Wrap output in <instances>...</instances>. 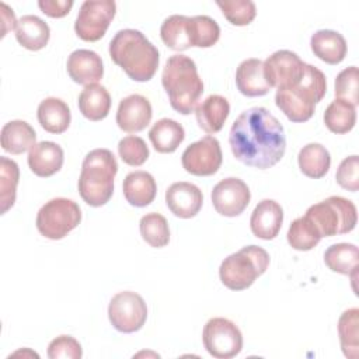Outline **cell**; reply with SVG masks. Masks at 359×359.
Segmentation results:
<instances>
[{
    "mask_svg": "<svg viewBox=\"0 0 359 359\" xmlns=\"http://www.w3.org/2000/svg\"><path fill=\"white\" fill-rule=\"evenodd\" d=\"M325 93V74L318 67L306 63L304 73L296 84L276 90L275 104L289 121L300 123L314 115L316 105L324 98Z\"/></svg>",
    "mask_w": 359,
    "mask_h": 359,
    "instance_id": "3",
    "label": "cell"
},
{
    "mask_svg": "<svg viewBox=\"0 0 359 359\" xmlns=\"http://www.w3.org/2000/svg\"><path fill=\"white\" fill-rule=\"evenodd\" d=\"M160 36L163 42L172 50L182 52L189 49L192 46L189 17L180 14L167 17L160 27Z\"/></svg>",
    "mask_w": 359,
    "mask_h": 359,
    "instance_id": "30",
    "label": "cell"
},
{
    "mask_svg": "<svg viewBox=\"0 0 359 359\" xmlns=\"http://www.w3.org/2000/svg\"><path fill=\"white\" fill-rule=\"evenodd\" d=\"M283 223V209L273 199H262L254 208L250 217V227L255 237L261 240L275 238Z\"/></svg>",
    "mask_w": 359,
    "mask_h": 359,
    "instance_id": "18",
    "label": "cell"
},
{
    "mask_svg": "<svg viewBox=\"0 0 359 359\" xmlns=\"http://www.w3.org/2000/svg\"><path fill=\"white\" fill-rule=\"evenodd\" d=\"M81 222L80 206L67 198L48 201L36 213V229L49 240H60Z\"/></svg>",
    "mask_w": 359,
    "mask_h": 359,
    "instance_id": "8",
    "label": "cell"
},
{
    "mask_svg": "<svg viewBox=\"0 0 359 359\" xmlns=\"http://www.w3.org/2000/svg\"><path fill=\"white\" fill-rule=\"evenodd\" d=\"M118 172L115 156L108 149H94L86 154L79 177V194L93 206H104L114 194V178Z\"/></svg>",
    "mask_w": 359,
    "mask_h": 359,
    "instance_id": "5",
    "label": "cell"
},
{
    "mask_svg": "<svg viewBox=\"0 0 359 359\" xmlns=\"http://www.w3.org/2000/svg\"><path fill=\"white\" fill-rule=\"evenodd\" d=\"M310 48L313 53L328 65L341 63L348 52L345 38L332 29H318L310 38Z\"/></svg>",
    "mask_w": 359,
    "mask_h": 359,
    "instance_id": "21",
    "label": "cell"
},
{
    "mask_svg": "<svg viewBox=\"0 0 359 359\" xmlns=\"http://www.w3.org/2000/svg\"><path fill=\"white\" fill-rule=\"evenodd\" d=\"M63 160V149L57 143L49 140L35 143L29 149L27 157L31 171L42 178H48L56 174L62 168Z\"/></svg>",
    "mask_w": 359,
    "mask_h": 359,
    "instance_id": "19",
    "label": "cell"
},
{
    "mask_svg": "<svg viewBox=\"0 0 359 359\" xmlns=\"http://www.w3.org/2000/svg\"><path fill=\"white\" fill-rule=\"evenodd\" d=\"M269 265V254L259 245H245L223 259L219 268L222 283L230 290H244L261 276Z\"/></svg>",
    "mask_w": 359,
    "mask_h": 359,
    "instance_id": "6",
    "label": "cell"
},
{
    "mask_svg": "<svg viewBox=\"0 0 359 359\" xmlns=\"http://www.w3.org/2000/svg\"><path fill=\"white\" fill-rule=\"evenodd\" d=\"M0 7H1V20H3L1 36H4L8 29H15L17 20H15V15H14L13 10L6 3H1Z\"/></svg>",
    "mask_w": 359,
    "mask_h": 359,
    "instance_id": "44",
    "label": "cell"
},
{
    "mask_svg": "<svg viewBox=\"0 0 359 359\" xmlns=\"http://www.w3.org/2000/svg\"><path fill=\"white\" fill-rule=\"evenodd\" d=\"M122 191L129 205L136 208H144L154 201L157 185L150 172L137 170L129 172L125 177Z\"/></svg>",
    "mask_w": 359,
    "mask_h": 359,
    "instance_id": "22",
    "label": "cell"
},
{
    "mask_svg": "<svg viewBox=\"0 0 359 359\" xmlns=\"http://www.w3.org/2000/svg\"><path fill=\"white\" fill-rule=\"evenodd\" d=\"M189 28L192 46L210 48L220 38V27L209 15L189 17Z\"/></svg>",
    "mask_w": 359,
    "mask_h": 359,
    "instance_id": "37",
    "label": "cell"
},
{
    "mask_svg": "<svg viewBox=\"0 0 359 359\" xmlns=\"http://www.w3.org/2000/svg\"><path fill=\"white\" fill-rule=\"evenodd\" d=\"M324 123L332 133L344 135L356 123V109L352 104L335 98L324 112Z\"/></svg>",
    "mask_w": 359,
    "mask_h": 359,
    "instance_id": "33",
    "label": "cell"
},
{
    "mask_svg": "<svg viewBox=\"0 0 359 359\" xmlns=\"http://www.w3.org/2000/svg\"><path fill=\"white\" fill-rule=\"evenodd\" d=\"M142 238L154 248L165 247L170 243V227L167 219L156 212L144 215L139 222Z\"/></svg>",
    "mask_w": 359,
    "mask_h": 359,
    "instance_id": "36",
    "label": "cell"
},
{
    "mask_svg": "<svg viewBox=\"0 0 359 359\" xmlns=\"http://www.w3.org/2000/svg\"><path fill=\"white\" fill-rule=\"evenodd\" d=\"M229 143L240 163L258 170L276 165L286 150L282 123L264 107L248 108L237 116L229 133Z\"/></svg>",
    "mask_w": 359,
    "mask_h": 359,
    "instance_id": "1",
    "label": "cell"
},
{
    "mask_svg": "<svg viewBox=\"0 0 359 359\" xmlns=\"http://www.w3.org/2000/svg\"><path fill=\"white\" fill-rule=\"evenodd\" d=\"M149 139L158 153H174L185 139V130L174 119H158L149 130Z\"/></svg>",
    "mask_w": 359,
    "mask_h": 359,
    "instance_id": "28",
    "label": "cell"
},
{
    "mask_svg": "<svg viewBox=\"0 0 359 359\" xmlns=\"http://www.w3.org/2000/svg\"><path fill=\"white\" fill-rule=\"evenodd\" d=\"M236 86L245 97H262L271 91L264 74V62L261 59H245L236 70Z\"/></svg>",
    "mask_w": 359,
    "mask_h": 359,
    "instance_id": "20",
    "label": "cell"
},
{
    "mask_svg": "<svg viewBox=\"0 0 359 359\" xmlns=\"http://www.w3.org/2000/svg\"><path fill=\"white\" fill-rule=\"evenodd\" d=\"M77 102L81 115L93 122L107 118L111 109V95L108 90L98 83L86 86L81 90Z\"/></svg>",
    "mask_w": 359,
    "mask_h": 359,
    "instance_id": "26",
    "label": "cell"
},
{
    "mask_svg": "<svg viewBox=\"0 0 359 359\" xmlns=\"http://www.w3.org/2000/svg\"><path fill=\"white\" fill-rule=\"evenodd\" d=\"M109 56L133 81H149L157 72L160 56L157 48L137 29L126 28L109 42Z\"/></svg>",
    "mask_w": 359,
    "mask_h": 359,
    "instance_id": "2",
    "label": "cell"
},
{
    "mask_svg": "<svg viewBox=\"0 0 359 359\" xmlns=\"http://www.w3.org/2000/svg\"><path fill=\"white\" fill-rule=\"evenodd\" d=\"M50 38L49 25L38 15L27 14L17 21L15 39L28 50L43 49Z\"/></svg>",
    "mask_w": 359,
    "mask_h": 359,
    "instance_id": "25",
    "label": "cell"
},
{
    "mask_svg": "<svg viewBox=\"0 0 359 359\" xmlns=\"http://www.w3.org/2000/svg\"><path fill=\"white\" fill-rule=\"evenodd\" d=\"M359 310L356 307L345 310L338 320V335L344 355L356 359L359 353Z\"/></svg>",
    "mask_w": 359,
    "mask_h": 359,
    "instance_id": "32",
    "label": "cell"
},
{
    "mask_svg": "<svg viewBox=\"0 0 359 359\" xmlns=\"http://www.w3.org/2000/svg\"><path fill=\"white\" fill-rule=\"evenodd\" d=\"M286 237L289 245L297 251H309L323 238L314 223L307 216L294 219L289 226Z\"/></svg>",
    "mask_w": 359,
    "mask_h": 359,
    "instance_id": "34",
    "label": "cell"
},
{
    "mask_svg": "<svg viewBox=\"0 0 359 359\" xmlns=\"http://www.w3.org/2000/svg\"><path fill=\"white\" fill-rule=\"evenodd\" d=\"M1 149L11 154H21L29 150L36 140V133L34 128L21 119H14L7 122L1 128L0 133Z\"/></svg>",
    "mask_w": 359,
    "mask_h": 359,
    "instance_id": "27",
    "label": "cell"
},
{
    "mask_svg": "<svg viewBox=\"0 0 359 359\" xmlns=\"http://www.w3.org/2000/svg\"><path fill=\"white\" fill-rule=\"evenodd\" d=\"M83 356V349L80 342L70 335H59L50 341L48 346V358L50 359H80Z\"/></svg>",
    "mask_w": 359,
    "mask_h": 359,
    "instance_id": "42",
    "label": "cell"
},
{
    "mask_svg": "<svg viewBox=\"0 0 359 359\" xmlns=\"http://www.w3.org/2000/svg\"><path fill=\"white\" fill-rule=\"evenodd\" d=\"M230 114L229 101L219 95L212 94L206 97L195 108V116L199 128L206 133H217Z\"/></svg>",
    "mask_w": 359,
    "mask_h": 359,
    "instance_id": "23",
    "label": "cell"
},
{
    "mask_svg": "<svg viewBox=\"0 0 359 359\" xmlns=\"http://www.w3.org/2000/svg\"><path fill=\"white\" fill-rule=\"evenodd\" d=\"M304 216L314 223L321 237L351 233L358 222V212L353 202L337 195L311 205Z\"/></svg>",
    "mask_w": 359,
    "mask_h": 359,
    "instance_id": "7",
    "label": "cell"
},
{
    "mask_svg": "<svg viewBox=\"0 0 359 359\" xmlns=\"http://www.w3.org/2000/svg\"><path fill=\"white\" fill-rule=\"evenodd\" d=\"M306 63L292 50H276L264 62V74L271 88H285L296 84L303 73Z\"/></svg>",
    "mask_w": 359,
    "mask_h": 359,
    "instance_id": "13",
    "label": "cell"
},
{
    "mask_svg": "<svg viewBox=\"0 0 359 359\" xmlns=\"http://www.w3.org/2000/svg\"><path fill=\"white\" fill-rule=\"evenodd\" d=\"M108 318L112 327L123 334L139 331L147 318V306L140 294L123 290L112 296L108 304Z\"/></svg>",
    "mask_w": 359,
    "mask_h": 359,
    "instance_id": "10",
    "label": "cell"
},
{
    "mask_svg": "<svg viewBox=\"0 0 359 359\" xmlns=\"http://www.w3.org/2000/svg\"><path fill=\"white\" fill-rule=\"evenodd\" d=\"M223 161L220 143L215 136H205L191 143L181 156L182 167L196 177H209L217 172Z\"/></svg>",
    "mask_w": 359,
    "mask_h": 359,
    "instance_id": "12",
    "label": "cell"
},
{
    "mask_svg": "<svg viewBox=\"0 0 359 359\" xmlns=\"http://www.w3.org/2000/svg\"><path fill=\"white\" fill-rule=\"evenodd\" d=\"M359 250L351 243H338L330 245L324 252V262L332 272L342 275L356 273Z\"/></svg>",
    "mask_w": 359,
    "mask_h": 359,
    "instance_id": "31",
    "label": "cell"
},
{
    "mask_svg": "<svg viewBox=\"0 0 359 359\" xmlns=\"http://www.w3.org/2000/svg\"><path fill=\"white\" fill-rule=\"evenodd\" d=\"M300 171L309 178H323L331 165L330 151L320 143H309L303 146L297 156Z\"/></svg>",
    "mask_w": 359,
    "mask_h": 359,
    "instance_id": "29",
    "label": "cell"
},
{
    "mask_svg": "<svg viewBox=\"0 0 359 359\" xmlns=\"http://www.w3.org/2000/svg\"><path fill=\"white\" fill-rule=\"evenodd\" d=\"M165 203L174 216L191 219L199 213L203 203V195L195 184L180 181L167 188Z\"/></svg>",
    "mask_w": 359,
    "mask_h": 359,
    "instance_id": "15",
    "label": "cell"
},
{
    "mask_svg": "<svg viewBox=\"0 0 359 359\" xmlns=\"http://www.w3.org/2000/svg\"><path fill=\"white\" fill-rule=\"evenodd\" d=\"M202 341L208 353L217 359L234 358L243 349L241 331L224 317H213L205 324Z\"/></svg>",
    "mask_w": 359,
    "mask_h": 359,
    "instance_id": "9",
    "label": "cell"
},
{
    "mask_svg": "<svg viewBox=\"0 0 359 359\" xmlns=\"http://www.w3.org/2000/svg\"><path fill=\"white\" fill-rule=\"evenodd\" d=\"M212 203L215 210L226 217L241 215L250 203L251 192L247 184L236 177L219 181L212 189Z\"/></svg>",
    "mask_w": 359,
    "mask_h": 359,
    "instance_id": "14",
    "label": "cell"
},
{
    "mask_svg": "<svg viewBox=\"0 0 359 359\" xmlns=\"http://www.w3.org/2000/svg\"><path fill=\"white\" fill-rule=\"evenodd\" d=\"M36 116L39 125L49 133H63L67 130L72 114L67 104L56 97H48L42 100L36 109Z\"/></svg>",
    "mask_w": 359,
    "mask_h": 359,
    "instance_id": "24",
    "label": "cell"
},
{
    "mask_svg": "<svg viewBox=\"0 0 359 359\" xmlns=\"http://www.w3.org/2000/svg\"><path fill=\"white\" fill-rule=\"evenodd\" d=\"M151 115L150 101L140 94H130L122 98L118 105L116 123L123 132L136 133L150 123Z\"/></svg>",
    "mask_w": 359,
    "mask_h": 359,
    "instance_id": "16",
    "label": "cell"
},
{
    "mask_svg": "<svg viewBox=\"0 0 359 359\" xmlns=\"http://www.w3.org/2000/svg\"><path fill=\"white\" fill-rule=\"evenodd\" d=\"M339 187L346 191L356 192L359 189V157L356 154L345 157L335 174Z\"/></svg>",
    "mask_w": 359,
    "mask_h": 359,
    "instance_id": "41",
    "label": "cell"
},
{
    "mask_svg": "<svg viewBox=\"0 0 359 359\" xmlns=\"http://www.w3.org/2000/svg\"><path fill=\"white\" fill-rule=\"evenodd\" d=\"M38 7L50 18H62L69 14L73 0H39Z\"/></svg>",
    "mask_w": 359,
    "mask_h": 359,
    "instance_id": "43",
    "label": "cell"
},
{
    "mask_svg": "<svg viewBox=\"0 0 359 359\" xmlns=\"http://www.w3.org/2000/svg\"><path fill=\"white\" fill-rule=\"evenodd\" d=\"M335 98L344 100L353 107L359 104V73L356 66H349L335 79Z\"/></svg>",
    "mask_w": 359,
    "mask_h": 359,
    "instance_id": "39",
    "label": "cell"
},
{
    "mask_svg": "<svg viewBox=\"0 0 359 359\" xmlns=\"http://www.w3.org/2000/svg\"><path fill=\"white\" fill-rule=\"evenodd\" d=\"M20 180V168L14 160L4 156L0 157V203L1 215L13 208L17 196V185Z\"/></svg>",
    "mask_w": 359,
    "mask_h": 359,
    "instance_id": "35",
    "label": "cell"
},
{
    "mask_svg": "<svg viewBox=\"0 0 359 359\" xmlns=\"http://www.w3.org/2000/svg\"><path fill=\"white\" fill-rule=\"evenodd\" d=\"M216 4L222 10L224 18L237 27L248 25L257 15L255 4L251 0H217Z\"/></svg>",
    "mask_w": 359,
    "mask_h": 359,
    "instance_id": "38",
    "label": "cell"
},
{
    "mask_svg": "<svg viewBox=\"0 0 359 359\" xmlns=\"http://www.w3.org/2000/svg\"><path fill=\"white\" fill-rule=\"evenodd\" d=\"M69 77L83 86L98 83L104 76L102 59L90 49H77L70 53L66 63Z\"/></svg>",
    "mask_w": 359,
    "mask_h": 359,
    "instance_id": "17",
    "label": "cell"
},
{
    "mask_svg": "<svg viewBox=\"0 0 359 359\" xmlns=\"http://www.w3.org/2000/svg\"><path fill=\"white\" fill-rule=\"evenodd\" d=\"M161 84L168 95L170 105L180 114H191L203 93V81L195 62L185 55H172L165 62Z\"/></svg>",
    "mask_w": 359,
    "mask_h": 359,
    "instance_id": "4",
    "label": "cell"
},
{
    "mask_svg": "<svg viewBox=\"0 0 359 359\" xmlns=\"http://www.w3.org/2000/svg\"><path fill=\"white\" fill-rule=\"evenodd\" d=\"M116 13V3L114 0H98L84 1L80 6L74 22V31L77 36L86 42L100 41Z\"/></svg>",
    "mask_w": 359,
    "mask_h": 359,
    "instance_id": "11",
    "label": "cell"
},
{
    "mask_svg": "<svg viewBox=\"0 0 359 359\" xmlns=\"http://www.w3.org/2000/svg\"><path fill=\"white\" fill-rule=\"evenodd\" d=\"M118 153L121 160L132 167H139L149 158V147L146 142L135 135L125 136L119 140Z\"/></svg>",
    "mask_w": 359,
    "mask_h": 359,
    "instance_id": "40",
    "label": "cell"
}]
</instances>
